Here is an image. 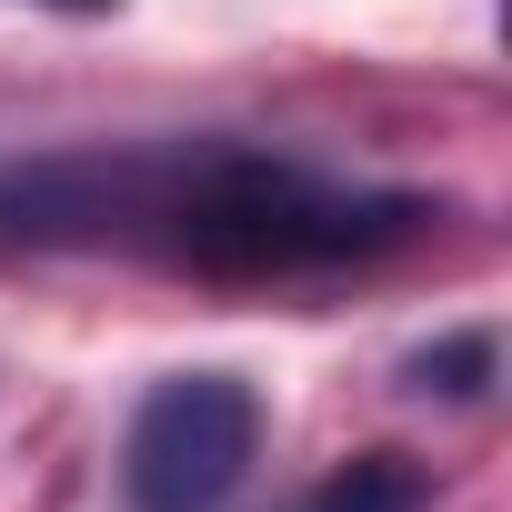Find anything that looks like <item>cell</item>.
Returning <instances> with one entry per match:
<instances>
[{"label": "cell", "instance_id": "cell-1", "mask_svg": "<svg viewBox=\"0 0 512 512\" xmlns=\"http://www.w3.org/2000/svg\"><path fill=\"white\" fill-rule=\"evenodd\" d=\"M442 221L392 181H342L251 141H81L0 161V241L21 251H141L201 282H322L372 272Z\"/></svg>", "mask_w": 512, "mask_h": 512}, {"label": "cell", "instance_id": "cell-3", "mask_svg": "<svg viewBox=\"0 0 512 512\" xmlns=\"http://www.w3.org/2000/svg\"><path fill=\"white\" fill-rule=\"evenodd\" d=\"M292 512H432V472H422L412 452H352V462H332Z\"/></svg>", "mask_w": 512, "mask_h": 512}, {"label": "cell", "instance_id": "cell-4", "mask_svg": "<svg viewBox=\"0 0 512 512\" xmlns=\"http://www.w3.org/2000/svg\"><path fill=\"white\" fill-rule=\"evenodd\" d=\"M41 11H71V21H101V11H111V0H41Z\"/></svg>", "mask_w": 512, "mask_h": 512}, {"label": "cell", "instance_id": "cell-2", "mask_svg": "<svg viewBox=\"0 0 512 512\" xmlns=\"http://www.w3.org/2000/svg\"><path fill=\"white\" fill-rule=\"evenodd\" d=\"M262 452V392L241 372H171L141 392L121 432V502L131 512H221Z\"/></svg>", "mask_w": 512, "mask_h": 512}]
</instances>
